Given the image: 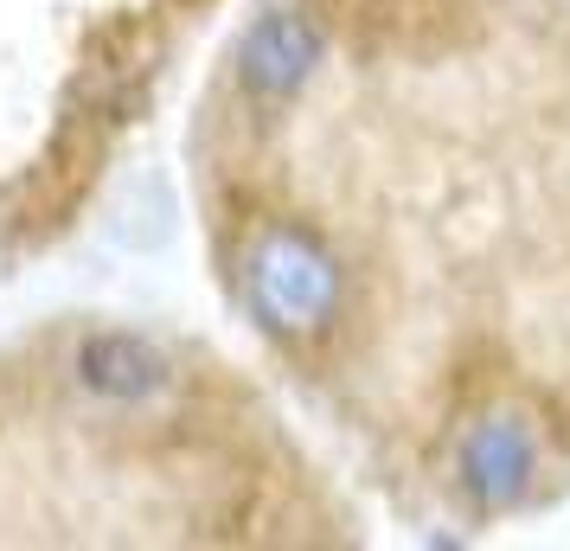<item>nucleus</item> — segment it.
<instances>
[{
    "instance_id": "nucleus-1",
    "label": "nucleus",
    "mask_w": 570,
    "mask_h": 551,
    "mask_svg": "<svg viewBox=\"0 0 570 551\" xmlns=\"http://www.w3.org/2000/svg\"><path fill=\"white\" fill-rule=\"evenodd\" d=\"M244 295H250V315L269 334L302 341V334H321L340 315L346 276H340V257L314 232H302V225H269L244 250Z\"/></svg>"
},
{
    "instance_id": "nucleus-2",
    "label": "nucleus",
    "mask_w": 570,
    "mask_h": 551,
    "mask_svg": "<svg viewBox=\"0 0 570 551\" xmlns=\"http://www.w3.org/2000/svg\"><path fill=\"white\" fill-rule=\"evenodd\" d=\"M539 462H544V443H539V430H532V417L493 411L455 449V481H462V494L481 513H507V506H519V500L532 494Z\"/></svg>"
},
{
    "instance_id": "nucleus-3",
    "label": "nucleus",
    "mask_w": 570,
    "mask_h": 551,
    "mask_svg": "<svg viewBox=\"0 0 570 551\" xmlns=\"http://www.w3.org/2000/svg\"><path fill=\"white\" fill-rule=\"evenodd\" d=\"M321 32L302 20V13H288V7H263L250 27L237 32L232 46V65L244 90H257V97H295L302 83L321 71Z\"/></svg>"
},
{
    "instance_id": "nucleus-4",
    "label": "nucleus",
    "mask_w": 570,
    "mask_h": 551,
    "mask_svg": "<svg viewBox=\"0 0 570 551\" xmlns=\"http://www.w3.org/2000/svg\"><path fill=\"white\" fill-rule=\"evenodd\" d=\"M78 385L109 404H148L167 392V353L141 334H83L78 341Z\"/></svg>"
},
{
    "instance_id": "nucleus-5",
    "label": "nucleus",
    "mask_w": 570,
    "mask_h": 551,
    "mask_svg": "<svg viewBox=\"0 0 570 551\" xmlns=\"http://www.w3.org/2000/svg\"><path fill=\"white\" fill-rule=\"evenodd\" d=\"M109 237L116 244H129V250H160L167 237H174V193L160 174H129V180L116 186V199H109Z\"/></svg>"
}]
</instances>
